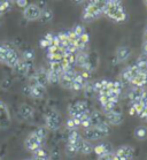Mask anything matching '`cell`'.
I'll return each instance as SVG.
<instances>
[{
  "label": "cell",
  "instance_id": "cell-22",
  "mask_svg": "<svg viewBox=\"0 0 147 160\" xmlns=\"http://www.w3.org/2000/svg\"><path fill=\"white\" fill-rule=\"evenodd\" d=\"M143 92H144V90L141 88H137V87L133 88L129 93V99H130V102H131V104L139 102L140 99H141V96H143Z\"/></svg>",
  "mask_w": 147,
  "mask_h": 160
},
{
  "label": "cell",
  "instance_id": "cell-29",
  "mask_svg": "<svg viewBox=\"0 0 147 160\" xmlns=\"http://www.w3.org/2000/svg\"><path fill=\"white\" fill-rule=\"evenodd\" d=\"M136 66L140 73H147V57L143 54L141 57L138 58L136 62Z\"/></svg>",
  "mask_w": 147,
  "mask_h": 160
},
{
  "label": "cell",
  "instance_id": "cell-34",
  "mask_svg": "<svg viewBox=\"0 0 147 160\" xmlns=\"http://www.w3.org/2000/svg\"><path fill=\"white\" fill-rule=\"evenodd\" d=\"M47 70V81H48V84H54L59 82V77H60V74L54 72L52 69H46Z\"/></svg>",
  "mask_w": 147,
  "mask_h": 160
},
{
  "label": "cell",
  "instance_id": "cell-18",
  "mask_svg": "<svg viewBox=\"0 0 147 160\" xmlns=\"http://www.w3.org/2000/svg\"><path fill=\"white\" fill-rule=\"evenodd\" d=\"M130 55H131V48H130L129 46H120V48L116 50V53H115L116 60L119 62L126 61V60L130 58Z\"/></svg>",
  "mask_w": 147,
  "mask_h": 160
},
{
  "label": "cell",
  "instance_id": "cell-23",
  "mask_svg": "<svg viewBox=\"0 0 147 160\" xmlns=\"http://www.w3.org/2000/svg\"><path fill=\"white\" fill-rule=\"evenodd\" d=\"M89 43V35L87 33H83L82 36H78L77 39L75 40V46L77 48V51H83L86 48V45Z\"/></svg>",
  "mask_w": 147,
  "mask_h": 160
},
{
  "label": "cell",
  "instance_id": "cell-43",
  "mask_svg": "<svg viewBox=\"0 0 147 160\" xmlns=\"http://www.w3.org/2000/svg\"><path fill=\"white\" fill-rule=\"evenodd\" d=\"M107 2H110V4H121V0H107Z\"/></svg>",
  "mask_w": 147,
  "mask_h": 160
},
{
  "label": "cell",
  "instance_id": "cell-32",
  "mask_svg": "<svg viewBox=\"0 0 147 160\" xmlns=\"http://www.w3.org/2000/svg\"><path fill=\"white\" fill-rule=\"evenodd\" d=\"M12 6H13V2L11 0H0V18L11 11Z\"/></svg>",
  "mask_w": 147,
  "mask_h": 160
},
{
  "label": "cell",
  "instance_id": "cell-5",
  "mask_svg": "<svg viewBox=\"0 0 147 160\" xmlns=\"http://www.w3.org/2000/svg\"><path fill=\"white\" fill-rule=\"evenodd\" d=\"M42 7L37 4H28L23 8V18L29 22L39 21Z\"/></svg>",
  "mask_w": 147,
  "mask_h": 160
},
{
  "label": "cell",
  "instance_id": "cell-45",
  "mask_svg": "<svg viewBox=\"0 0 147 160\" xmlns=\"http://www.w3.org/2000/svg\"><path fill=\"white\" fill-rule=\"evenodd\" d=\"M72 1H74L75 4H82V2H84L85 0H72Z\"/></svg>",
  "mask_w": 147,
  "mask_h": 160
},
{
  "label": "cell",
  "instance_id": "cell-26",
  "mask_svg": "<svg viewBox=\"0 0 147 160\" xmlns=\"http://www.w3.org/2000/svg\"><path fill=\"white\" fill-rule=\"evenodd\" d=\"M48 152L44 148H39L32 152V160H50Z\"/></svg>",
  "mask_w": 147,
  "mask_h": 160
},
{
  "label": "cell",
  "instance_id": "cell-37",
  "mask_svg": "<svg viewBox=\"0 0 147 160\" xmlns=\"http://www.w3.org/2000/svg\"><path fill=\"white\" fill-rule=\"evenodd\" d=\"M132 107L135 108V112H136L137 115H139L140 113L143 112V109L145 108V106L141 104V102H136V104H132Z\"/></svg>",
  "mask_w": 147,
  "mask_h": 160
},
{
  "label": "cell",
  "instance_id": "cell-36",
  "mask_svg": "<svg viewBox=\"0 0 147 160\" xmlns=\"http://www.w3.org/2000/svg\"><path fill=\"white\" fill-rule=\"evenodd\" d=\"M72 32L78 37V36H82L83 33H85V29H84V27H83V26H76V27H74Z\"/></svg>",
  "mask_w": 147,
  "mask_h": 160
},
{
  "label": "cell",
  "instance_id": "cell-41",
  "mask_svg": "<svg viewBox=\"0 0 147 160\" xmlns=\"http://www.w3.org/2000/svg\"><path fill=\"white\" fill-rule=\"evenodd\" d=\"M140 102H141L145 107H147V91L146 90H144L143 96H141V99H140Z\"/></svg>",
  "mask_w": 147,
  "mask_h": 160
},
{
  "label": "cell",
  "instance_id": "cell-10",
  "mask_svg": "<svg viewBox=\"0 0 147 160\" xmlns=\"http://www.w3.org/2000/svg\"><path fill=\"white\" fill-rule=\"evenodd\" d=\"M87 111H90V109H89L87 104L85 102H77L68 106V114L70 118L79 117L81 114L87 112Z\"/></svg>",
  "mask_w": 147,
  "mask_h": 160
},
{
  "label": "cell",
  "instance_id": "cell-8",
  "mask_svg": "<svg viewBox=\"0 0 147 160\" xmlns=\"http://www.w3.org/2000/svg\"><path fill=\"white\" fill-rule=\"evenodd\" d=\"M25 93L33 99H42L46 93V87L39 84H28L25 87Z\"/></svg>",
  "mask_w": 147,
  "mask_h": 160
},
{
  "label": "cell",
  "instance_id": "cell-39",
  "mask_svg": "<svg viewBox=\"0 0 147 160\" xmlns=\"http://www.w3.org/2000/svg\"><path fill=\"white\" fill-rule=\"evenodd\" d=\"M113 156H114V153H113V152L104 153V154L99 156L98 160H113Z\"/></svg>",
  "mask_w": 147,
  "mask_h": 160
},
{
  "label": "cell",
  "instance_id": "cell-31",
  "mask_svg": "<svg viewBox=\"0 0 147 160\" xmlns=\"http://www.w3.org/2000/svg\"><path fill=\"white\" fill-rule=\"evenodd\" d=\"M90 120H91V127H96L99 123L102 122V115H101L100 112L98 111H94V112L90 113Z\"/></svg>",
  "mask_w": 147,
  "mask_h": 160
},
{
  "label": "cell",
  "instance_id": "cell-4",
  "mask_svg": "<svg viewBox=\"0 0 147 160\" xmlns=\"http://www.w3.org/2000/svg\"><path fill=\"white\" fill-rule=\"evenodd\" d=\"M43 142H44V139L37 134L36 131L33 130V131H31V132L27 136V138L24 139V148L28 150V151H30V152H33V151H36L37 149L42 148Z\"/></svg>",
  "mask_w": 147,
  "mask_h": 160
},
{
  "label": "cell",
  "instance_id": "cell-21",
  "mask_svg": "<svg viewBox=\"0 0 147 160\" xmlns=\"http://www.w3.org/2000/svg\"><path fill=\"white\" fill-rule=\"evenodd\" d=\"M82 139H81V141H78V142H75V143L67 142V144H66V153H67L69 157H74V156H76V154L78 153L79 145H81Z\"/></svg>",
  "mask_w": 147,
  "mask_h": 160
},
{
  "label": "cell",
  "instance_id": "cell-16",
  "mask_svg": "<svg viewBox=\"0 0 147 160\" xmlns=\"http://www.w3.org/2000/svg\"><path fill=\"white\" fill-rule=\"evenodd\" d=\"M138 73H140V72L138 70V68H137L136 65L130 66V67H126L125 69L121 73V78H122V81L126 82V83H130L131 80H132L133 77L136 76Z\"/></svg>",
  "mask_w": 147,
  "mask_h": 160
},
{
  "label": "cell",
  "instance_id": "cell-2",
  "mask_svg": "<svg viewBox=\"0 0 147 160\" xmlns=\"http://www.w3.org/2000/svg\"><path fill=\"white\" fill-rule=\"evenodd\" d=\"M62 118L61 114L55 111V109H50L45 114V128L47 130L55 131L61 127Z\"/></svg>",
  "mask_w": 147,
  "mask_h": 160
},
{
  "label": "cell",
  "instance_id": "cell-20",
  "mask_svg": "<svg viewBox=\"0 0 147 160\" xmlns=\"http://www.w3.org/2000/svg\"><path fill=\"white\" fill-rule=\"evenodd\" d=\"M130 83L137 88H143L147 84V73H138Z\"/></svg>",
  "mask_w": 147,
  "mask_h": 160
},
{
  "label": "cell",
  "instance_id": "cell-1",
  "mask_svg": "<svg viewBox=\"0 0 147 160\" xmlns=\"http://www.w3.org/2000/svg\"><path fill=\"white\" fill-rule=\"evenodd\" d=\"M102 14L106 15L108 18H110L111 21L117 22V23L124 22L126 20V18H128L126 12L124 11L122 4H110V2H107L106 6L104 7Z\"/></svg>",
  "mask_w": 147,
  "mask_h": 160
},
{
  "label": "cell",
  "instance_id": "cell-44",
  "mask_svg": "<svg viewBox=\"0 0 147 160\" xmlns=\"http://www.w3.org/2000/svg\"><path fill=\"white\" fill-rule=\"evenodd\" d=\"M130 114H131V115H135V114H136V112H135V108H133L132 106H131V108H130Z\"/></svg>",
  "mask_w": 147,
  "mask_h": 160
},
{
  "label": "cell",
  "instance_id": "cell-14",
  "mask_svg": "<svg viewBox=\"0 0 147 160\" xmlns=\"http://www.w3.org/2000/svg\"><path fill=\"white\" fill-rule=\"evenodd\" d=\"M20 58H21L20 53L13 48L11 50V52L8 53L7 57H6L5 61L2 62V65L7 66V67H9V68H14L15 66H16V63L18 62V60H20Z\"/></svg>",
  "mask_w": 147,
  "mask_h": 160
},
{
  "label": "cell",
  "instance_id": "cell-7",
  "mask_svg": "<svg viewBox=\"0 0 147 160\" xmlns=\"http://www.w3.org/2000/svg\"><path fill=\"white\" fill-rule=\"evenodd\" d=\"M29 84H39L43 87H46L48 84L47 81V70L45 68H38L33 72V74L29 78Z\"/></svg>",
  "mask_w": 147,
  "mask_h": 160
},
{
  "label": "cell",
  "instance_id": "cell-35",
  "mask_svg": "<svg viewBox=\"0 0 147 160\" xmlns=\"http://www.w3.org/2000/svg\"><path fill=\"white\" fill-rule=\"evenodd\" d=\"M21 59H23L24 61L33 63V60H35V52H33L32 50H25L21 54Z\"/></svg>",
  "mask_w": 147,
  "mask_h": 160
},
{
  "label": "cell",
  "instance_id": "cell-42",
  "mask_svg": "<svg viewBox=\"0 0 147 160\" xmlns=\"http://www.w3.org/2000/svg\"><path fill=\"white\" fill-rule=\"evenodd\" d=\"M143 51H144V54H146V55H147V42H144Z\"/></svg>",
  "mask_w": 147,
  "mask_h": 160
},
{
  "label": "cell",
  "instance_id": "cell-6",
  "mask_svg": "<svg viewBox=\"0 0 147 160\" xmlns=\"http://www.w3.org/2000/svg\"><path fill=\"white\" fill-rule=\"evenodd\" d=\"M77 72L74 70V68H69L67 70H63L61 74H60V77H59V82L62 88L65 89H69L71 90L72 87V82H74V78H75Z\"/></svg>",
  "mask_w": 147,
  "mask_h": 160
},
{
  "label": "cell",
  "instance_id": "cell-46",
  "mask_svg": "<svg viewBox=\"0 0 147 160\" xmlns=\"http://www.w3.org/2000/svg\"><path fill=\"white\" fill-rule=\"evenodd\" d=\"M144 40L147 42V28H146V30H145V32H144Z\"/></svg>",
  "mask_w": 147,
  "mask_h": 160
},
{
  "label": "cell",
  "instance_id": "cell-17",
  "mask_svg": "<svg viewBox=\"0 0 147 160\" xmlns=\"http://www.w3.org/2000/svg\"><path fill=\"white\" fill-rule=\"evenodd\" d=\"M11 122V115H9V111H8L7 106L1 102L0 104V127L5 128L7 127Z\"/></svg>",
  "mask_w": 147,
  "mask_h": 160
},
{
  "label": "cell",
  "instance_id": "cell-15",
  "mask_svg": "<svg viewBox=\"0 0 147 160\" xmlns=\"http://www.w3.org/2000/svg\"><path fill=\"white\" fill-rule=\"evenodd\" d=\"M32 65L33 63H31V62L24 61L23 59L20 58L18 62L16 63V66H15L13 69L17 74H20V75H28V74L30 73L31 68H32Z\"/></svg>",
  "mask_w": 147,
  "mask_h": 160
},
{
  "label": "cell",
  "instance_id": "cell-27",
  "mask_svg": "<svg viewBox=\"0 0 147 160\" xmlns=\"http://www.w3.org/2000/svg\"><path fill=\"white\" fill-rule=\"evenodd\" d=\"M93 151H94V153L99 157V156H101V154H104V153L111 152V146L109 145V144H106V143H101V144H98V145L94 146Z\"/></svg>",
  "mask_w": 147,
  "mask_h": 160
},
{
  "label": "cell",
  "instance_id": "cell-24",
  "mask_svg": "<svg viewBox=\"0 0 147 160\" xmlns=\"http://www.w3.org/2000/svg\"><path fill=\"white\" fill-rule=\"evenodd\" d=\"M92 151H93V146H92L90 141H87V139H82L81 145H79L78 152L86 156V154H90Z\"/></svg>",
  "mask_w": 147,
  "mask_h": 160
},
{
  "label": "cell",
  "instance_id": "cell-48",
  "mask_svg": "<svg viewBox=\"0 0 147 160\" xmlns=\"http://www.w3.org/2000/svg\"><path fill=\"white\" fill-rule=\"evenodd\" d=\"M11 1H12V2H15V0H11Z\"/></svg>",
  "mask_w": 147,
  "mask_h": 160
},
{
  "label": "cell",
  "instance_id": "cell-11",
  "mask_svg": "<svg viewBox=\"0 0 147 160\" xmlns=\"http://www.w3.org/2000/svg\"><path fill=\"white\" fill-rule=\"evenodd\" d=\"M84 137H85L87 141H98V139H101L106 137V135L101 131V129L98 126L96 127H90L85 129V132H84Z\"/></svg>",
  "mask_w": 147,
  "mask_h": 160
},
{
  "label": "cell",
  "instance_id": "cell-28",
  "mask_svg": "<svg viewBox=\"0 0 147 160\" xmlns=\"http://www.w3.org/2000/svg\"><path fill=\"white\" fill-rule=\"evenodd\" d=\"M12 48H13V46H11L7 43L0 44V63H2L5 61V59L8 55V53L11 52Z\"/></svg>",
  "mask_w": 147,
  "mask_h": 160
},
{
  "label": "cell",
  "instance_id": "cell-12",
  "mask_svg": "<svg viewBox=\"0 0 147 160\" xmlns=\"http://www.w3.org/2000/svg\"><path fill=\"white\" fill-rule=\"evenodd\" d=\"M114 154L120 160H132L133 149L129 145H122L114 152Z\"/></svg>",
  "mask_w": 147,
  "mask_h": 160
},
{
  "label": "cell",
  "instance_id": "cell-9",
  "mask_svg": "<svg viewBox=\"0 0 147 160\" xmlns=\"http://www.w3.org/2000/svg\"><path fill=\"white\" fill-rule=\"evenodd\" d=\"M105 117H106V122L109 126H119L123 122L124 118L121 111H116V109H111L108 112H105Z\"/></svg>",
  "mask_w": 147,
  "mask_h": 160
},
{
  "label": "cell",
  "instance_id": "cell-47",
  "mask_svg": "<svg viewBox=\"0 0 147 160\" xmlns=\"http://www.w3.org/2000/svg\"><path fill=\"white\" fill-rule=\"evenodd\" d=\"M144 4H145V6H146V8H147V0H144Z\"/></svg>",
  "mask_w": 147,
  "mask_h": 160
},
{
  "label": "cell",
  "instance_id": "cell-19",
  "mask_svg": "<svg viewBox=\"0 0 147 160\" xmlns=\"http://www.w3.org/2000/svg\"><path fill=\"white\" fill-rule=\"evenodd\" d=\"M86 80H87V78H85V77L83 76L82 73H77L75 78H74V82H72L71 90H74V91L83 90L86 85Z\"/></svg>",
  "mask_w": 147,
  "mask_h": 160
},
{
  "label": "cell",
  "instance_id": "cell-33",
  "mask_svg": "<svg viewBox=\"0 0 147 160\" xmlns=\"http://www.w3.org/2000/svg\"><path fill=\"white\" fill-rule=\"evenodd\" d=\"M133 135L138 139H145L147 137V128L143 127V126H139V127H137L135 129Z\"/></svg>",
  "mask_w": 147,
  "mask_h": 160
},
{
  "label": "cell",
  "instance_id": "cell-13",
  "mask_svg": "<svg viewBox=\"0 0 147 160\" xmlns=\"http://www.w3.org/2000/svg\"><path fill=\"white\" fill-rule=\"evenodd\" d=\"M18 115L22 120L29 121L31 120L35 115V108L29 104H22L18 108Z\"/></svg>",
  "mask_w": 147,
  "mask_h": 160
},
{
  "label": "cell",
  "instance_id": "cell-49",
  "mask_svg": "<svg viewBox=\"0 0 147 160\" xmlns=\"http://www.w3.org/2000/svg\"><path fill=\"white\" fill-rule=\"evenodd\" d=\"M106 1H107V0H106Z\"/></svg>",
  "mask_w": 147,
  "mask_h": 160
},
{
  "label": "cell",
  "instance_id": "cell-3",
  "mask_svg": "<svg viewBox=\"0 0 147 160\" xmlns=\"http://www.w3.org/2000/svg\"><path fill=\"white\" fill-rule=\"evenodd\" d=\"M101 14H102V9H101L99 6H97L94 2L90 1V2L85 6V8H84L82 18L85 22H91V21L97 20Z\"/></svg>",
  "mask_w": 147,
  "mask_h": 160
},
{
  "label": "cell",
  "instance_id": "cell-40",
  "mask_svg": "<svg viewBox=\"0 0 147 160\" xmlns=\"http://www.w3.org/2000/svg\"><path fill=\"white\" fill-rule=\"evenodd\" d=\"M15 4H16V6L17 7H20V8H23L28 5V0H15Z\"/></svg>",
  "mask_w": 147,
  "mask_h": 160
},
{
  "label": "cell",
  "instance_id": "cell-30",
  "mask_svg": "<svg viewBox=\"0 0 147 160\" xmlns=\"http://www.w3.org/2000/svg\"><path fill=\"white\" fill-rule=\"evenodd\" d=\"M66 127L68 128L69 130H75V129H77L78 127H81V120H79V118L69 117V119L67 120V122H66Z\"/></svg>",
  "mask_w": 147,
  "mask_h": 160
},
{
  "label": "cell",
  "instance_id": "cell-38",
  "mask_svg": "<svg viewBox=\"0 0 147 160\" xmlns=\"http://www.w3.org/2000/svg\"><path fill=\"white\" fill-rule=\"evenodd\" d=\"M39 44H40V48H48L50 46H52V43H51L50 40H47L45 37H43L42 39H40V42H39Z\"/></svg>",
  "mask_w": 147,
  "mask_h": 160
},
{
  "label": "cell",
  "instance_id": "cell-25",
  "mask_svg": "<svg viewBox=\"0 0 147 160\" xmlns=\"http://www.w3.org/2000/svg\"><path fill=\"white\" fill-rule=\"evenodd\" d=\"M52 18H53V12H52V9H50V8L47 7L42 8L39 21L42 23H48V22L52 21Z\"/></svg>",
  "mask_w": 147,
  "mask_h": 160
}]
</instances>
